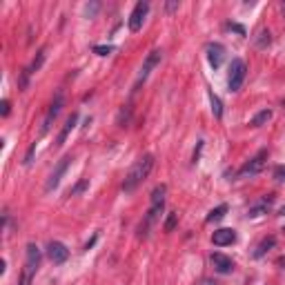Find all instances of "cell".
Here are the masks:
<instances>
[{
    "instance_id": "1",
    "label": "cell",
    "mask_w": 285,
    "mask_h": 285,
    "mask_svg": "<svg viewBox=\"0 0 285 285\" xmlns=\"http://www.w3.org/2000/svg\"><path fill=\"white\" fill-rule=\"evenodd\" d=\"M154 169V156L152 154H145L140 160H136L134 163V167L127 172V176H125V181H123V192H134L136 187H138L143 181L150 176V172Z\"/></svg>"
},
{
    "instance_id": "2",
    "label": "cell",
    "mask_w": 285,
    "mask_h": 285,
    "mask_svg": "<svg viewBox=\"0 0 285 285\" xmlns=\"http://www.w3.org/2000/svg\"><path fill=\"white\" fill-rule=\"evenodd\" d=\"M247 76V65L243 63L241 58H234L232 65H230V78H227V87L230 92H238L243 87V80Z\"/></svg>"
},
{
    "instance_id": "3",
    "label": "cell",
    "mask_w": 285,
    "mask_h": 285,
    "mask_svg": "<svg viewBox=\"0 0 285 285\" xmlns=\"http://www.w3.org/2000/svg\"><path fill=\"white\" fill-rule=\"evenodd\" d=\"M265 163H267V150H261L254 158H250L241 169H238V176H241V179H252V176L261 174Z\"/></svg>"
},
{
    "instance_id": "4",
    "label": "cell",
    "mask_w": 285,
    "mask_h": 285,
    "mask_svg": "<svg viewBox=\"0 0 285 285\" xmlns=\"http://www.w3.org/2000/svg\"><path fill=\"white\" fill-rule=\"evenodd\" d=\"M63 107H65V96H63V92H58V94H56V98L52 101V105H49V109H47V116H45V121H43L40 134H47V131L52 130L53 121L58 118V114L63 111Z\"/></svg>"
},
{
    "instance_id": "5",
    "label": "cell",
    "mask_w": 285,
    "mask_h": 285,
    "mask_svg": "<svg viewBox=\"0 0 285 285\" xmlns=\"http://www.w3.org/2000/svg\"><path fill=\"white\" fill-rule=\"evenodd\" d=\"M72 165V156H63L60 158V163L56 165V169L52 172V176H49V181H47V185H45V192H53V189L58 187L60 185V179L65 176V172H67V167Z\"/></svg>"
},
{
    "instance_id": "6",
    "label": "cell",
    "mask_w": 285,
    "mask_h": 285,
    "mask_svg": "<svg viewBox=\"0 0 285 285\" xmlns=\"http://www.w3.org/2000/svg\"><path fill=\"white\" fill-rule=\"evenodd\" d=\"M147 11H150V2H136L134 11L130 14V20H127V25H130V31H138L140 27H143V23H145V16Z\"/></svg>"
},
{
    "instance_id": "7",
    "label": "cell",
    "mask_w": 285,
    "mask_h": 285,
    "mask_svg": "<svg viewBox=\"0 0 285 285\" xmlns=\"http://www.w3.org/2000/svg\"><path fill=\"white\" fill-rule=\"evenodd\" d=\"M160 58H163V52H158V49H154V52H150V53H147V58H145V63H143V67H140L138 80H136V87H134V89H138V85H140V82H145V80H147L150 72L156 67V65L160 63Z\"/></svg>"
},
{
    "instance_id": "8",
    "label": "cell",
    "mask_w": 285,
    "mask_h": 285,
    "mask_svg": "<svg viewBox=\"0 0 285 285\" xmlns=\"http://www.w3.org/2000/svg\"><path fill=\"white\" fill-rule=\"evenodd\" d=\"M47 254H49V259H52V263H56V265H63V263L69 259V250L60 241H52V243H49V245H47Z\"/></svg>"
},
{
    "instance_id": "9",
    "label": "cell",
    "mask_w": 285,
    "mask_h": 285,
    "mask_svg": "<svg viewBox=\"0 0 285 285\" xmlns=\"http://www.w3.org/2000/svg\"><path fill=\"white\" fill-rule=\"evenodd\" d=\"M272 203H274V196H272V194L263 196L259 203H254L250 209H247V218H259V216H263V214H267L270 207H272Z\"/></svg>"
},
{
    "instance_id": "10",
    "label": "cell",
    "mask_w": 285,
    "mask_h": 285,
    "mask_svg": "<svg viewBox=\"0 0 285 285\" xmlns=\"http://www.w3.org/2000/svg\"><path fill=\"white\" fill-rule=\"evenodd\" d=\"M212 265L218 274H230V272L234 270V261L230 259V256L221 254V252H214L212 254Z\"/></svg>"
},
{
    "instance_id": "11",
    "label": "cell",
    "mask_w": 285,
    "mask_h": 285,
    "mask_svg": "<svg viewBox=\"0 0 285 285\" xmlns=\"http://www.w3.org/2000/svg\"><path fill=\"white\" fill-rule=\"evenodd\" d=\"M234 241H236V232L230 230V227H221V230H216V232L212 234V243H214V245H218V247L232 245Z\"/></svg>"
},
{
    "instance_id": "12",
    "label": "cell",
    "mask_w": 285,
    "mask_h": 285,
    "mask_svg": "<svg viewBox=\"0 0 285 285\" xmlns=\"http://www.w3.org/2000/svg\"><path fill=\"white\" fill-rule=\"evenodd\" d=\"M223 56H225V47H223V45H218V43H209L207 45V60H209V65H212L214 69L221 67Z\"/></svg>"
},
{
    "instance_id": "13",
    "label": "cell",
    "mask_w": 285,
    "mask_h": 285,
    "mask_svg": "<svg viewBox=\"0 0 285 285\" xmlns=\"http://www.w3.org/2000/svg\"><path fill=\"white\" fill-rule=\"evenodd\" d=\"M76 123H78V114L74 111L72 116L65 121V125H63V130H60V134H58V138H56V147H63L65 145V140H67V136L72 134V130L76 127Z\"/></svg>"
},
{
    "instance_id": "14",
    "label": "cell",
    "mask_w": 285,
    "mask_h": 285,
    "mask_svg": "<svg viewBox=\"0 0 285 285\" xmlns=\"http://www.w3.org/2000/svg\"><path fill=\"white\" fill-rule=\"evenodd\" d=\"M40 250H38V245H34V243H29L27 245V261H25V265L27 267H31V270H38L40 267Z\"/></svg>"
},
{
    "instance_id": "15",
    "label": "cell",
    "mask_w": 285,
    "mask_h": 285,
    "mask_svg": "<svg viewBox=\"0 0 285 285\" xmlns=\"http://www.w3.org/2000/svg\"><path fill=\"white\" fill-rule=\"evenodd\" d=\"M274 245H276V238L274 236H265L259 245H256V250H254V254H252V256H254V259H263V256H265Z\"/></svg>"
},
{
    "instance_id": "16",
    "label": "cell",
    "mask_w": 285,
    "mask_h": 285,
    "mask_svg": "<svg viewBox=\"0 0 285 285\" xmlns=\"http://www.w3.org/2000/svg\"><path fill=\"white\" fill-rule=\"evenodd\" d=\"M45 58H47V49H40V52L38 53H36V58L34 60H31V65H29V67H27V72H29V74H36V72H38V69L40 67H43V63H45Z\"/></svg>"
},
{
    "instance_id": "17",
    "label": "cell",
    "mask_w": 285,
    "mask_h": 285,
    "mask_svg": "<svg viewBox=\"0 0 285 285\" xmlns=\"http://www.w3.org/2000/svg\"><path fill=\"white\" fill-rule=\"evenodd\" d=\"M272 118V109H263V111H259L254 118H252V127H263L267 121Z\"/></svg>"
},
{
    "instance_id": "18",
    "label": "cell",
    "mask_w": 285,
    "mask_h": 285,
    "mask_svg": "<svg viewBox=\"0 0 285 285\" xmlns=\"http://www.w3.org/2000/svg\"><path fill=\"white\" fill-rule=\"evenodd\" d=\"M209 103H212V114L216 118H221L223 116V105H221V98L216 96L214 92H209Z\"/></svg>"
},
{
    "instance_id": "19",
    "label": "cell",
    "mask_w": 285,
    "mask_h": 285,
    "mask_svg": "<svg viewBox=\"0 0 285 285\" xmlns=\"http://www.w3.org/2000/svg\"><path fill=\"white\" fill-rule=\"evenodd\" d=\"M225 212H227V205H218V207H214L212 212L207 214V218L205 221L207 223H214V221H221L223 216H225Z\"/></svg>"
},
{
    "instance_id": "20",
    "label": "cell",
    "mask_w": 285,
    "mask_h": 285,
    "mask_svg": "<svg viewBox=\"0 0 285 285\" xmlns=\"http://www.w3.org/2000/svg\"><path fill=\"white\" fill-rule=\"evenodd\" d=\"M270 43H272L270 31H267V29H261V31H259V38H256V47H259V49H265Z\"/></svg>"
},
{
    "instance_id": "21",
    "label": "cell",
    "mask_w": 285,
    "mask_h": 285,
    "mask_svg": "<svg viewBox=\"0 0 285 285\" xmlns=\"http://www.w3.org/2000/svg\"><path fill=\"white\" fill-rule=\"evenodd\" d=\"M34 274H36V270H31V267L25 265L23 267V274H20L18 285H31V279H34Z\"/></svg>"
},
{
    "instance_id": "22",
    "label": "cell",
    "mask_w": 285,
    "mask_h": 285,
    "mask_svg": "<svg viewBox=\"0 0 285 285\" xmlns=\"http://www.w3.org/2000/svg\"><path fill=\"white\" fill-rule=\"evenodd\" d=\"M87 187H89V181H87V179H80L76 185H74L72 189H69V196H78V194H80V192H85V189H87Z\"/></svg>"
},
{
    "instance_id": "23",
    "label": "cell",
    "mask_w": 285,
    "mask_h": 285,
    "mask_svg": "<svg viewBox=\"0 0 285 285\" xmlns=\"http://www.w3.org/2000/svg\"><path fill=\"white\" fill-rule=\"evenodd\" d=\"M176 223H179V214H176V212H169L167 221H165V232H174Z\"/></svg>"
},
{
    "instance_id": "24",
    "label": "cell",
    "mask_w": 285,
    "mask_h": 285,
    "mask_svg": "<svg viewBox=\"0 0 285 285\" xmlns=\"http://www.w3.org/2000/svg\"><path fill=\"white\" fill-rule=\"evenodd\" d=\"M111 52H114V45H96L94 47V53H98V56H109Z\"/></svg>"
},
{
    "instance_id": "25",
    "label": "cell",
    "mask_w": 285,
    "mask_h": 285,
    "mask_svg": "<svg viewBox=\"0 0 285 285\" xmlns=\"http://www.w3.org/2000/svg\"><path fill=\"white\" fill-rule=\"evenodd\" d=\"M274 179L279 181V183H285V165H279V167L274 169Z\"/></svg>"
},
{
    "instance_id": "26",
    "label": "cell",
    "mask_w": 285,
    "mask_h": 285,
    "mask_svg": "<svg viewBox=\"0 0 285 285\" xmlns=\"http://www.w3.org/2000/svg\"><path fill=\"white\" fill-rule=\"evenodd\" d=\"M34 152H36V143H31V147L27 150V156H25V165H31V158H34Z\"/></svg>"
},
{
    "instance_id": "27",
    "label": "cell",
    "mask_w": 285,
    "mask_h": 285,
    "mask_svg": "<svg viewBox=\"0 0 285 285\" xmlns=\"http://www.w3.org/2000/svg\"><path fill=\"white\" fill-rule=\"evenodd\" d=\"M0 114H2V116H9V101H7V98L0 103Z\"/></svg>"
},
{
    "instance_id": "28",
    "label": "cell",
    "mask_w": 285,
    "mask_h": 285,
    "mask_svg": "<svg viewBox=\"0 0 285 285\" xmlns=\"http://www.w3.org/2000/svg\"><path fill=\"white\" fill-rule=\"evenodd\" d=\"M179 9V2H167V11H176Z\"/></svg>"
},
{
    "instance_id": "29",
    "label": "cell",
    "mask_w": 285,
    "mask_h": 285,
    "mask_svg": "<svg viewBox=\"0 0 285 285\" xmlns=\"http://www.w3.org/2000/svg\"><path fill=\"white\" fill-rule=\"evenodd\" d=\"M203 285H218L216 281H203Z\"/></svg>"
},
{
    "instance_id": "30",
    "label": "cell",
    "mask_w": 285,
    "mask_h": 285,
    "mask_svg": "<svg viewBox=\"0 0 285 285\" xmlns=\"http://www.w3.org/2000/svg\"><path fill=\"white\" fill-rule=\"evenodd\" d=\"M279 214H281V216H285V205H283V207L279 209Z\"/></svg>"
}]
</instances>
